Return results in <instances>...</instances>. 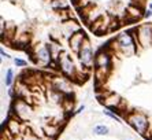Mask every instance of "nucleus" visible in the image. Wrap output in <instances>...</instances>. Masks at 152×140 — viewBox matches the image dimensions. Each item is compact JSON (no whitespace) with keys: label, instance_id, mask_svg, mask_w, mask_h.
Listing matches in <instances>:
<instances>
[{"label":"nucleus","instance_id":"f257e3e1","mask_svg":"<svg viewBox=\"0 0 152 140\" xmlns=\"http://www.w3.org/2000/svg\"><path fill=\"white\" fill-rule=\"evenodd\" d=\"M117 44L127 55H132L136 51V43L130 33H121L117 37Z\"/></svg>","mask_w":152,"mask_h":140},{"label":"nucleus","instance_id":"f03ea898","mask_svg":"<svg viewBox=\"0 0 152 140\" xmlns=\"http://www.w3.org/2000/svg\"><path fill=\"white\" fill-rule=\"evenodd\" d=\"M78 55H80V62H81L85 67H92L93 65H95V56H93L92 47H91L88 40L84 41Z\"/></svg>","mask_w":152,"mask_h":140},{"label":"nucleus","instance_id":"7ed1b4c3","mask_svg":"<svg viewBox=\"0 0 152 140\" xmlns=\"http://www.w3.org/2000/svg\"><path fill=\"white\" fill-rule=\"evenodd\" d=\"M137 40L142 47H147L152 43V25L144 24L137 29Z\"/></svg>","mask_w":152,"mask_h":140},{"label":"nucleus","instance_id":"20e7f679","mask_svg":"<svg viewBox=\"0 0 152 140\" xmlns=\"http://www.w3.org/2000/svg\"><path fill=\"white\" fill-rule=\"evenodd\" d=\"M129 122H130V125L133 126L138 133L145 135L147 128H148V121H147V118H145L142 114H137V113L132 114V116L129 117Z\"/></svg>","mask_w":152,"mask_h":140},{"label":"nucleus","instance_id":"39448f33","mask_svg":"<svg viewBox=\"0 0 152 140\" xmlns=\"http://www.w3.org/2000/svg\"><path fill=\"white\" fill-rule=\"evenodd\" d=\"M95 66H96V70L97 71H103L104 73V70L108 69L111 66V58H110V54L108 52H99L97 55L95 56Z\"/></svg>","mask_w":152,"mask_h":140},{"label":"nucleus","instance_id":"423d86ee","mask_svg":"<svg viewBox=\"0 0 152 140\" xmlns=\"http://www.w3.org/2000/svg\"><path fill=\"white\" fill-rule=\"evenodd\" d=\"M59 62H60V70H62V73L64 76H67L70 78L75 77V67L73 65V60L69 58V55H63L62 59L59 58Z\"/></svg>","mask_w":152,"mask_h":140},{"label":"nucleus","instance_id":"0eeeda50","mask_svg":"<svg viewBox=\"0 0 152 140\" xmlns=\"http://www.w3.org/2000/svg\"><path fill=\"white\" fill-rule=\"evenodd\" d=\"M36 59H37V63H41L42 66L50 65L51 59H52V54H51L50 47H45V46L40 47L37 49V52H36Z\"/></svg>","mask_w":152,"mask_h":140},{"label":"nucleus","instance_id":"6e6552de","mask_svg":"<svg viewBox=\"0 0 152 140\" xmlns=\"http://www.w3.org/2000/svg\"><path fill=\"white\" fill-rule=\"evenodd\" d=\"M85 35L84 32H75V33H73L70 37V47L73 51H75V52H80V49H81L82 44H84L85 41Z\"/></svg>","mask_w":152,"mask_h":140},{"label":"nucleus","instance_id":"1a4fd4ad","mask_svg":"<svg viewBox=\"0 0 152 140\" xmlns=\"http://www.w3.org/2000/svg\"><path fill=\"white\" fill-rule=\"evenodd\" d=\"M119 102H121V98L118 95H111V96L106 98V100L103 102V103H104L107 107H110V109H115V107L119 105Z\"/></svg>","mask_w":152,"mask_h":140},{"label":"nucleus","instance_id":"9d476101","mask_svg":"<svg viewBox=\"0 0 152 140\" xmlns=\"http://www.w3.org/2000/svg\"><path fill=\"white\" fill-rule=\"evenodd\" d=\"M110 129H108V126H104V125H96L93 128V133L95 135H100V136H104V135H108Z\"/></svg>","mask_w":152,"mask_h":140},{"label":"nucleus","instance_id":"9b49d317","mask_svg":"<svg viewBox=\"0 0 152 140\" xmlns=\"http://www.w3.org/2000/svg\"><path fill=\"white\" fill-rule=\"evenodd\" d=\"M12 81H14V70L8 69L7 70V76H6V85L10 87V85L12 84Z\"/></svg>","mask_w":152,"mask_h":140},{"label":"nucleus","instance_id":"f8f14e48","mask_svg":"<svg viewBox=\"0 0 152 140\" xmlns=\"http://www.w3.org/2000/svg\"><path fill=\"white\" fill-rule=\"evenodd\" d=\"M52 6L55 8H58V7H63V8H67V3L66 1H63V0H55L52 3Z\"/></svg>","mask_w":152,"mask_h":140},{"label":"nucleus","instance_id":"ddd939ff","mask_svg":"<svg viewBox=\"0 0 152 140\" xmlns=\"http://www.w3.org/2000/svg\"><path fill=\"white\" fill-rule=\"evenodd\" d=\"M10 132L11 133H17L18 132V124L15 119H12V121H10Z\"/></svg>","mask_w":152,"mask_h":140},{"label":"nucleus","instance_id":"4468645a","mask_svg":"<svg viewBox=\"0 0 152 140\" xmlns=\"http://www.w3.org/2000/svg\"><path fill=\"white\" fill-rule=\"evenodd\" d=\"M14 62H15V65H17V66H19V67L26 66V62H25V60H23V59H19V58H15Z\"/></svg>","mask_w":152,"mask_h":140},{"label":"nucleus","instance_id":"2eb2a0df","mask_svg":"<svg viewBox=\"0 0 152 140\" xmlns=\"http://www.w3.org/2000/svg\"><path fill=\"white\" fill-rule=\"evenodd\" d=\"M104 114H107V116H110L111 118H114V119H115V121H119V118H118V117L115 116L114 113H110V111H108V110H104Z\"/></svg>","mask_w":152,"mask_h":140},{"label":"nucleus","instance_id":"dca6fc26","mask_svg":"<svg viewBox=\"0 0 152 140\" xmlns=\"http://www.w3.org/2000/svg\"><path fill=\"white\" fill-rule=\"evenodd\" d=\"M144 17L147 18V19L152 17V10H151V8H149V10H147V11H145V13H144Z\"/></svg>","mask_w":152,"mask_h":140},{"label":"nucleus","instance_id":"f3484780","mask_svg":"<svg viewBox=\"0 0 152 140\" xmlns=\"http://www.w3.org/2000/svg\"><path fill=\"white\" fill-rule=\"evenodd\" d=\"M1 56H6V58H10V55H7V54L4 52V49H1Z\"/></svg>","mask_w":152,"mask_h":140}]
</instances>
